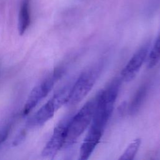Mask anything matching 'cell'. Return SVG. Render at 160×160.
I'll use <instances>...</instances> for the list:
<instances>
[{
    "instance_id": "3",
    "label": "cell",
    "mask_w": 160,
    "mask_h": 160,
    "mask_svg": "<svg viewBox=\"0 0 160 160\" xmlns=\"http://www.w3.org/2000/svg\"><path fill=\"white\" fill-rule=\"evenodd\" d=\"M71 86L72 85H66L59 89L28 120V127H39L52 118L56 111L67 104Z\"/></svg>"
},
{
    "instance_id": "1",
    "label": "cell",
    "mask_w": 160,
    "mask_h": 160,
    "mask_svg": "<svg viewBox=\"0 0 160 160\" xmlns=\"http://www.w3.org/2000/svg\"><path fill=\"white\" fill-rule=\"evenodd\" d=\"M97 102L96 96L87 101L69 121L64 147L73 144L91 124Z\"/></svg>"
},
{
    "instance_id": "2",
    "label": "cell",
    "mask_w": 160,
    "mask_h": 160,
    "mask_svg": "<svg viewBox=\"0 0 160 160\" xmlns=\"http://www.w3.org/2000/svg\"><path fill=\"white\" fill-rule=\"evenodd\" d=\"M103 61H99L83 71L72 85L67 104L80 102L91 91L103 68Z\"/></svg>"
},
{
    "instance_id": "11",
    "label": "cell",
    "mask_w": 160,
    "mask_h": 160,
    "mask_svg": "<svg viewBox=\"0 0 160 160\" xmlns=\"http://www.w3.org/2000/svg\"><path fill=\"white\" fill-rule=\"evenodd\" d=\"M12 126V122L9 121L6 124H4L0 128V145L4 142V141L7 139L9 132L11 131Z\"/></svg>"
},
{
    "instance_id": "4",
    "label": "cell",
    "mask_w": 160,
    "mask_h": 160,
    "mask_svg": "<svg viewBox=\"0 0 160 160\" xmlns=\"http://www.w3.org/2000/svg\"><path fill=\"white\" fill-rule=\"evenodd\" d=\"M64 69L56 68L47 77L36 85L31 91L23 109V114H28L52 90L54 84L62 77Z\"/></svg>"
},
{
    "instance_id": "10",
    "label": "cell",
    "mask_w": 160,
    "mask_h": 160,
    "mask_svg": "<svg viewBox=\"0 0 160 160\" xmlns=\"http://www.w3.org/2000/svg\"><path fill=\"white\" fill-rule=\"evenodd\" d=\"M141 144V139L140 138H136L131 141L124 152L121 154L119 160H132L136 156Z\"/></svg>"
},
{
    "instance_id": "6",
    "label": "cell",
    "mask_w": 160,
    "mask_h": 160,
    "mask_svg": "<svg viewBox=\"0 0 160 160\" xmlns=\"http://www.w3.org/2000/svg\"><path fill=\"white\" fill-rule=\"evenodd\" d=\"M150 46L149 42H146L132 55L121 72V78L122 81L129 82L136 77L148 58Z\"/></svg>"
},
{
    "instance_id": "7",
    "label": "cell",
    "mask_w": 160,
    "mask_h": 160,
    "mask_svg": "<svg viewBox=\"0 0 160 160\" xmlns=\"http://www.w3.org/2000/svg\"><path fill=\"white\" fill-rule=\"evenodd\" d=\"M31 24V0H21L18 16V31L23 34Z\"/></svg>"
},
{
    "instance_id": "5",
    "label": "cell",
    "mask_w": 160,
    "mask_h": 160,
    "mask_svg": "<svg viewBox=\"0 0 160 160\" xmlns=\"http://www.w3.org/2000/svg\"><path fill=\"white\" fill-rule=\"evenodd\" d=\"M71 115L63 118L55 127L52 134L44 148L42 155L45 158H52L64 147L67 127Z\"/></svg>"
},
{
    "instance_id": "12",
    "label": "cell",
    "mask_w": 160,
    "mask_h": 160,
    "mask_svg": "<svg viewBox=\"0 0 160 160\" xmlns=\"http://www.w3.org/2000/svg\"><path fill=\"white\" fill-rule=\"evenodd\" d=\"M24 135H25V134H24V132H21L20 134H19V136H18V137L16 138V139L14 140V145L19 144V143L21 142V141L23 140V139H24Z\"/></svg>"
},
{
    "instance_id": "9",
    "label": "cell",
    "mask_w": 160,
    "mask_h": 160,
    "mask_svg": "<svg viewBox=\"0 0 160 160\" xmlns=\"http://www.w3.org/2000/svg\"><path fill=\"white\" fill-rule=\"evenodd\" d=\"M148 66L152 68L160 61V34L155 40L148 56Z\"/></svg>"
},
{
    "instance_id": "8",
    "label": "cell",
    "mask_w": 160,
    "mask_h": 160,
    "mask_svg": "<svg viewBox=\"0 0 160 160\" xmlns=\"http://www.w3.org/2000/svg\"><path fill=\"white\" fill-rule=\"evenodd\" d=\"M148 84H143L137 89L128 108L129 114H136L141 108L143 102L146 98L148 92Z\"/></svg>"
}]
</instances>
